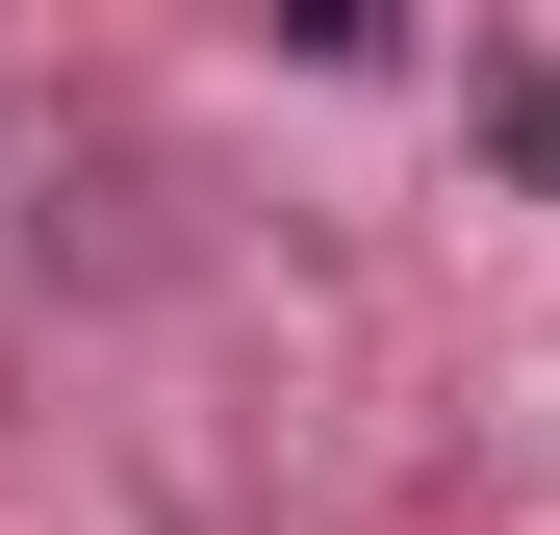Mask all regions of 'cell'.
<instances>
[{
	"label": "cell",
	"mask_w": 560,
	"mask_h": 535,
	"mask_svg": "<svg viewBox=\"0 0 560 535\" xmlns=\"http://www.w3.org/2000/svg\"><path fill=\"white\" fill-rule=\"evenodd\" d=\"M485 153H510V178H560V51H485Z\"/></svg>",
	"instance_id": "obj_1"
},
{
	"label": "cell",
	"mask_w": 560,
	"mask_h": 535,
	"mask_svg": "<svg viewBox=\"0 0 560 535\" xmlns=\"http://www.w3.org/2000/svg\"><path fill=\"white\" fill-rule=\"evenodd\" d=\"M255 26L306 51V77H357V51H408V0H255Z\"/></svg>",
	"instance_id": "obj_2"
}]
</instances>
